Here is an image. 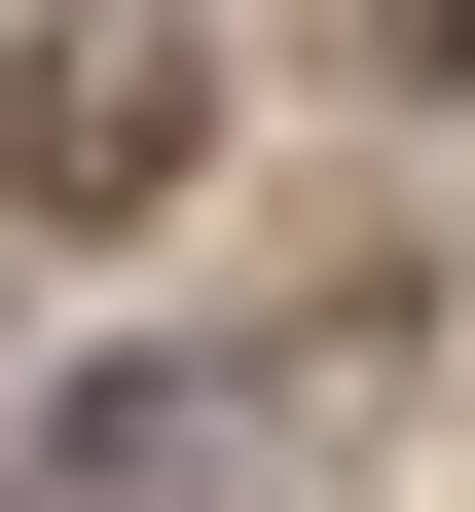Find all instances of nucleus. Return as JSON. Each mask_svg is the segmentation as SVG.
<instances>
[{
  "instance_id": "1",
  "label": "nucleus",
  "mask_w": 475,
  "mask_h": 512,
  "mask_svg": "<svg viewBox=\"0 0 475 512\" xmlns=\"http://www.w3.org/2000/svg\"><path fill=\"white\" fill-rule=\"evenodd\" d=\"M329 366H366V293L256 330V366H110V403H37V476H0V512H220L256 439H329Z\"/></svg>"
},
{
  "instance_id": "2",
  "label": "nucleus",
  "mask_w": 475,
  "mask_h": 512,
  "mask_svg": "<svg viewBox=\"0 0 475 512\" xmlns=\"http://www.w3.org/2000/svg\"><path fill=\"white\" fill-rule=\"evenodd\" d=\"M183 147H220V74H183V37H74V74H0V183H37V220H147Z\"/></svg>"
},
{
  "instance_id": "3",
  "label": "nucleus",
  "mask_w": 475,
  "mask_h": 512,
  "mask_svg": "<svg viewBox=\"0 0 475 512\" xmlns=\"http://www.w3.org/2000/svg\"><path fill=\"white\" fill-rule=\"evenodd\" d=\"M402 74H475V0H402Z\"/></svg>"
}]
</instances>
